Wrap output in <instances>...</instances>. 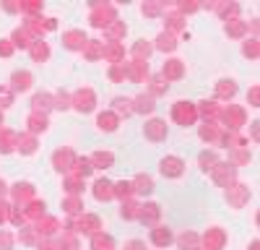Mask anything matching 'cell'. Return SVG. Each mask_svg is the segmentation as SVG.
I'll use <instances>...</instances> for the list:
<instances>
[{
  "mask_svg": "<svg viewBox=\"0 0 260 250\" xmlns=\"http://www.w3.org/2000/svg\"><path fill=\"white\" fill-rule=\"evenodd\" d=\"M172 118L182 125H190V123H195L198 110H195V105H190V102H177L174 110H172Z\"/></svg>",
  "mask_w": 260,
  "mask_h": 250,
  "instance_id": "6da1fadb",
  "label": "cell"
},
{
  "mask_svg": "<svg viewBox=\"0 0 260 250\" xmlns=\"http://www.w3.org/2000/svg\"><path fill=\"white\" fill-rule=\"evenodd\" d=\"M182 169H185V162L179 156H167V159H162V175L164 177H179V175H182Z\"/></svg>",
  "mask_w": 260,
  "mask_h": 250,
  "instance_id": "7a4b0ae2",
  "label": "cell"
},
{
  "mask_svg": "<svg viewBox=\"0 0 260 250\" xmlns=\"http://www.w3.org/2000/svg\"><path fill=\"white\" fill-rule=\"evenodd\" d=\"M73 105H76V110H81V112L94 110V92H91V89H81V92H76Z\"/></svg>",
  "mask_w": 260,
  "mask_h": 250,
  "instance_id": "3957f363",
  "label": "cell"
},
{
  "mask_svg": "<svg viewBox=\"0 0 260 250\" xmlns=\"http://www.w3.org/2000/svg\"><path fill=\"white\" fill-rule=\"evenodd\" d=\"M112 16H115V8L112 5H96L94 13H91V24L94 26H107L109 24L107 18H112Z\"/></svg>",
  "mask_w": 260,
  "mask_h": 250,
  "instance_id": "277c9868",
  "label": "cell"
},
{
  "mask_svg": "<svg viewBox=\"0 0 260 250\" xmlns=\"http://www.w3.org/2000/svg\"><path fill=\"white\" fill-rule=\"evenodd\" d=\"M146 138H151V141L167 138V123L164 120H151L149 125H146Z\"/></svg>",
  "mask_w": 260,
  "mask_h": 250,
  "instance_id": "5b68a950",
  "label": "cell"
},
{
  "mask_svg": "<svg viewBox=\"0 0 260 250\" xmlns=\"http://www.w3.org/2000/svg\"><path fill=\"white\" fill-rule=\"evenodd\" d=\"M16 146H18V135L8 128H0V151L8 154V151H13Z\"/></svg>",
  "mask_w": 260,
  "mask_h": 250,
  "instance_id": "8992f818",
  "label": "cell"
},
{
  "mask_svg": "<svg viewBox=\"0 0 260 250\" xmlns=\"http://www.w3.org/2000/svg\"><path fill=\"white\" fill-rule=\"evenodd\" d=\"M224 120L229 123L232 130H237L240 125H245V110H240V107H229L227 112H224Z\"/></svg>",
  "mask_w": 260,
  "mask_h": 250,
  "instance_id": "52a82bcc",
  "label": "cell"
},
{
  "mask_svg": "<svg viewBox=\"0 0 260 250\" xmlns=\"http://www.w3.org/2000/svg\"><path fill=\"white\" fill-rule=\"evenodd\" d=\"M211 169H213V177H216L221 185L229 188L232 177H234V167H232V164H219V167H211Z\"/></svg>",
  "mask_w": 260,
  "mask_h": 250,
  "instance_id": "ba28073f",
  "label": "cell"
},
{
  "mask_svg": "<svg viewBox=\"0 0 260 250\" xmlns=\"http://www.w3.org/2000/svg\"><path fill=\"white\" fill-rule=\"evenodd\" d=\"M63 39H65V44H68L71 50H84V47H86V42H88V39L84 37V31H76V29H73V31H68Z\"/></svg>",
  "mask_w": 260,
  "mask_h": 250,
  "instance_id": "9c48e42d",
  "label": "cell"
},
{
  "mask_svg": "<svg viewBox=\"0 0 260 250\" xmlns=\"http://www.w3.org/2000/svg\"><path fill=\"white\" fill-rule=\"evenodd\" d=\"M162 217V209L159 206H156V203H146V206H141V211H138V219L141 222H156V219H159Z\"/></svg>",
  "mask_w": 260,
  "mask_h": 250,
  "instance_id": "30bf717a",
  "label": "cell"
},
{
  "mask_svg": "<svg viewBox=\"0 0 260 250\" xmlns=\"http://www.w3.org/2000/svg\"><path fill=\"white\" fill-rule=\"evenodd\" d=\"M10 89L13 92H26V89L31 86V73H26V71H18V73H13V78H10Z\"/></svg>",
  "mask_w": 260,
  "mask_h": 250,
  "instance_id": "8fae6325",
  "label": "cell"
},
{
  "mask_svg": "<svg viewBox=\"0 0 260 250\" xmlns=\"http://www.w3.org/2000/svg\"><path fill=\"white\" fill-rule=\"evenodd\" d=\"M203 240H206L208 250H219V248L224 245V240H227V237H224V232H221V230H216V227H213V230H208V232H206V237H203Z\"/></svg>",
  "mask_w": 260,
  "mask_h": 250,
  "instance_id": "7c38bea8",
  "label": "cell"
},
{
  "mask_svg": "<svg viewBox=\"0 0 260 250\" xmlns=\"http://www.w3.org/2000/svg\"><path fill=\"white\" fill-rule=\"evenodd\" d=\"M151 243H154L156 248H164V245L172 243V232H169L167 227H156V230L151 232Z\"/></svg>",
  "mask_w": 260,
  "mask_h": 250,
  "instance_id": "4fadbf2b",
  "label": "cell"
},
{
  "mask_svg": "<svg viewBox=\"0 0 260 250\" xmlns=\"http://www.w3.org/2000/svg\"><path fill=\"white\" fill-rule=\"evenodd\" d=\"M94 196L99 201H109V198H115V188H112V183H107V180H99L94 185Z\"/></svg>",
  "mask_w": 260,
  "mask_h": 250,
  "instance_id": "5bb4252c",
  "label": "cell"
},
{
  "mask_svg": "<svg viewBox=\"0 0 260 250\" xmlns=\"http://www.w3.org/2000/svg\"><path fill=\"white\" fill-rule=\"evenodd\" d=\"M247 196H250V190H247L245 185H232L229 188V201L234 203V206H242V203L247 201Z\"/></svg>",
  "mask_w": 260,
  "mask_h": 250,
  "instance_id": "9a60e30c",
  "label": "cell"
},
{
  "mask_svg": "<svg viewBox=\"0 0 260 250\" xmlns=\"http://www.w3.org/2000/svg\"><path fill=\"white\" fill-rule=\"evenodd\" d=\"M78 227V230H81V232H88V235H96V230H99V217H91V214H86V217L81 219V222H78L76 224Z\"/></svg>",
  "mask_w": 260,
  "mask_h": 250,
  "instance_id": "2e32d148",
  "label": "cell"
},
{
  "mask_svg": "<svg viewBox=\"0 0 260 250\" xmlns=\"http://www.w3.org/2000/svg\"><path fill=\"white\" fill-rule=\"evenodd\" d=\"M73 151H55V156H52V162H55V167H58V169H68V167H71L73 164Z\"/></svg>",
  "mask_w": 260,
  "mask_h": 250,
  "instance_id": "e0dca14e",
  "label": "cell"
},
{
  "mask_svg": "<svg viewBox=\"0 0 260 250\" xmlns=\"http://www.w3.org/2000/svg\"><path fill=\"white\" fill-rule=\"evenodd\" d=\"M185 73V68H182V60H169L167 65H164V78L169 81V78H179Z\"/></svg>",
  "mask_w": 260,
  "mask_h": 250,
  "instance_id": "ac0fdd59",
  "label": "cell"
},
{
  "mask_svg": "<svg viewBox=\"0 0 260 250\" xmlns=\"http://www.w3.org/2000/svg\"><path fill=\"white\" fill-rule=\"evenodd\" d=\"M96 125H99L101 130H115L117 128V115H115V112H101L99 120H96Z\"/></svg>",
  "mask_w": 260,
  "mask_h": 250,
  "instance_id": "d6986e66",
  "label": "cell"
},
{
  "mask_svg": "<svg viewBox=\"0 0 260 250\" xmlns=\"http://www.w3.org/2000/svg\"><path fill=\"white\" fill-rule=\"evenodd\" d=\"M133 112H154V99L146 97V94L135 97L133 99Z\"/></svg>",
  "mask_w": 260,
  "mask_h": 250,
  "instance_id": "ffe728a7",
  "label": "cell"
},
{
  "mask_svg": "<svg viewBox=\"0 0 260 250\" xmlns=\"http://www.w3.org/2000/svg\"><path fill=\"white\" fill-rule=\"evenodd\" d=\"M13 196H16L18 203L26 201V198H31L34 196V185H29V183H16L13 185Z\"/></svg>",
  "mask_w": 260,
  "mask_h": 250,
  "instance_id": "44dd1931",
  "label": "cell"
},
{
  "mask_svg": "<svg viewBox=\"0 0 260 250\" xmlns=\"http://www.w3.org/2000/svg\"><path fill=\"white\" fill-rule=\"evenodd\" d=\"M91 248H94V250H112V248H115V243H112V237H109V235L96 232V235H94V240H91Z\"/></svg>",
  "mask_w": 260,
  "mask_h": 250,
  "instance_id": "7402d4cb",
  "label": "cell"
},
{
  "mask_svg": "<svg viewBox=\"0 0 260 250\" xmlns=\"http://www.w3.org/2000/svg\"><path fill=\"white\" fill-rule=\"evenodd\" d=\"M91 167H109L112 162H115V156H112L109 151H96V154H91Z\"/></svg>",
  "mask_w": 260,
  "mask_h": 250,
  "instance_id": "603a6c76",
  "label": "cell"
},
{
  "mask_svg": "<svg viewBox=\"0 0 260 250\" xmlns=\"http://www.w3.org/2000/svg\"><path fill=\"white\" fill-rule=\"evenodd\" d=\"M47 128V118L42 115V112H34V115H29V130L31 133H39Z\"/></svg>",
  "mask_w": 260,
  "mask_h": 250,
  "instance_id": "cb8c5ba5",
  "label": "cell"
},
{
  "mask_svg": "<svg viewBox=\"0 0 260 250\" xmlns=\"http://www.w3.org/2000/svg\"><path fill=\"white\" fill-rule=\"evenodd\" d=\"M133 190H135V193H151V190H154L151 177H149V175H138V177H135V183H133Z\"/></svg>",
  "mask_w": 260,
  "mask_h": 250,
  "instance_id": "d4e9b609",
  "label": "cell"
},
{
  "mask_svg": "<svg viewBox=\"0 0 260 250\" xmlns=\"http://www.w3.org/2000/svg\"><path fill=\"white\" fill-rule=\"evenodd\" d=\"M177 47V42H174V37H172V34H162V37L159 39H156V50H167V52H172Z\"/></svg>",
  "mask_w": 260,
  "mask_h": 250,
  "instance_id": "484cf974",
  "label": "cell"
},
{
  "mask_svg": "<svg viewBox=\"0 0 260 250\" xmlns=\"http://www.w3.org/2000/svg\"><path fill=\"white\" fill-rule=\"evenodd\" d=\"M50 107H55L50 94H37L34 97V112H42V110H50Z\"/></svg>",
  "mask_w": 260,
  "mask_h": 250,
  "instance_id": "4316f807",
  "label": "cell"
},
{
  "mask_svg": "<svg viewBox=\"0 0 260 250\" xmlns=\"http://www.w3.org/2000/svg\"><path fill=\"white\" fill-rule=\"evenodd\" d=\"M133 55H135V60H138V63H143V58H149V55H151V44H146V42L141 39V42L133 47Z\"/></svg>",
  "mask_w": 260,
  "mask_h": 250,
  "instance_id": "83f0119b",
  "label": "cell"
},
{
  "mask_svg": "<svg viewBox=\"0 0 260 250\" xmlns=\"http://www.w3.org/2000/svg\"><path fill=\"white\" fill-rule=\"evenodd\" d=\"M18 149L24 151V154H34V149H37L34 135H21V138H18Z\"/></svg>",
  "mask_w": 260,
  "mask_h": 250,
  "instance_id": "f1b7e54d",
  "label": "cell"
},
{
  "mask_svg": "<svg viewBox=\"0 0 260 250\" xmlns=\"http://www.w3.org/2000/svg\"><path fill=\"white\" fill-rule=\"evenodd\" d=\"M65 188H68V193H81V188H84V177H76V175H71L65 180Z\"/></svg>",
  "mask_w": 260,
  "mask_h": 250,
  "instance_id": "f546056e",
  "label": "cell"
},
{
  "mask_svg": "<svg viewBox=\"0 0 260 250\" xmlns=\"http://www.w3.org/2000/svg\"><path fill=\"white\" fill-rule=\"evenodd\" d=\"M31 55H34V60H44V58H47V55H50V50H47V44H44V42H34V47H31Z\"/></svg>",
  "mask_w": 260,
  "mask_h": 250,
  "instance_id": "4dcf8cb0",
  "label": "cell"
},
{
  "mask_svg": "<svg viewBox=\"0 0 260 250\" xmlns=\"http://www.w3.org/2000/svg\"><path fill=\"white\" fill-rule=\"evenodd\" d=\"M219 97H234L237 94V86H234V81H219Z\"/></svg>",
  "mask_w": 260,
  "mask_h": 250,
  "instance_id": "1f68e13d",
  "label": "cell"
},
{
  "mask_svg": "<svg viewBox=\"0 0 260 250\" xmlns=\"http://www.w3.org/2000/svg\"><path fill=\"white\" fill-rule=\"evenodd\" d=\"M195 245H198V235L190 232V235L179 237V248H182V250H195Z\"/></svg>",
  "mask_w": 260,
  "mask_h": 250,
  "instance_id": "d6a6232c",
  "label": "cell"
},
{
  "mask_svg": "<svg viewBox=\"0 0 260 250\" xmlns=\"http://www.w3.org/2000/svg\"><path fill=\"white\" fill-rule=\"evenodd\" d=\"M133 183H117L115 185V196H120V198H130L133 196Z\"/></svg>",
  "mask_w": 260,
  "mask_h": 250,
  "instance_id": "836d02e7",
  "label": "cell"
},
{
  "mask_svg": "<svg viewBox=\"0 0 260 250\" xmlns=\"http://www.w3.org/2000/svg\"><path fill=\"white\" fill-rule=\"evenodd\" d=\"M242 31H245L242 21H229V24H227V34H232V37H240Z\"/></svg>",
  "mask_w": 260,
  "mask_h": 250,
  "instance_id": "e575fe53",
  "label": "cell"
},
{
  "mask_svg": "<svg viewBox=\"0 0 260 250\" xmlns=\"http://www.w3.org/2000/svg\"><path fill=\"white\" fill-rule=\"evenodd\" d=\"M133 99H115V110L117 112H125V115H130V112H133Z\"/></svg>",
  "mask_w": 260,
  "mask_h": 250,
  "instance_id": "d590c367",
  "label": "cell"
},
{
  "mask_svg": "<svg viewBox=\"0 0 260 250\" xmlns=\"http://www.w3.org/2000/svg\"><path fill=\"white\" fill-rule=\"evenodd\" d=\"M65 211H68V214H78V211H81V201H78L76 196L68 198V201H65Z\"/></svg>",
  "mask_w": 260,
  "mask_h": 250,
  "instance_id": "8d00e7d4",
  "label": "cell"
},
{
  "mask_svg": "<svg viewBox=\"0 0 260 250\" xmlns=\"http://www.w3.org/2000/svg\"><path fill=\"white\" fill-rule=\"evenodd\" d=\"M198 162H200V167H203V169H208V164L216 162V156H213L211 151H203V154L198 156Z\"/></svg>",
  "mask_w": 260,
  "mask_h": 250,
  "instance_id": "74e56055",
  "label": "cell"
},
{
  "mask_svg": "<svg viewBox=\"0 0 260 250\" xmlns=\"http://www.w3.org/2000/svg\"><path fill=\"white\" fill-rule=\"evenodd\" d=\"M10 102H13V94H10V89H0V107H8Z\"/></svg>",
  "mask_w": 260,
  "mask_h": 250,
  "instance_id": "f35d334b",
  "label": "cell"
},
{
  "mask_svg": "<svg viewBox=\"0 0 260 250\" xmlns=\"http://www.w3.org/2000/svg\"><path fill=\"white\" fill-rule=\"evenodd\" d=\"M245 55H247V58H258V42L255 39H250L245 44Z\"/></svg>",
  "mask_w": 260,
  "mask_h": 250,
  "instance_id": "ab89813d",
  "label": "cell"
},
{
  "mask_svg": "<svg viewBox=\"0 0 260 250\" xmlns=\"http://www.w3.org/2000/svg\"><path fill=\"white\" fill-rule=\"evenodd\" d=\"M10 245H13V237L8 232H0V250H10Z\"/></svg>",
  "mask_w": 260,
  "mask_h": 250,
  "instance_id": "60d3db41",
  "label": "cell"
},
{
  "mask_svg": "<svg viewBox=\"0 0 260 250\" xmlns=\"http://www.w3.org/2000/svg\"><path fill=\"white\" fill-rule=\"evenodd\" d=\"M125 31H128V29H125V24H117V26H112L107 34L112 37V42H115V39H117V37H122V34H125Z\"/></svg>",
  "mask_w": 260,
  "mask_h": 250,
  "instance_id": "b9f144b4",
  "label": "cell"
},
{
  "mask_svg": "<svg viewBox=\"0 0 260 250\" xmlns=\"http://www.w3.org/2000/svg\"><path fill=\"white\" fill-rule=\"evenodd\" d=\"M10 52H13V44H10V42H0V55H3V58H8Z\"/></svg>",
  "mask_w": 260,
  "mask_h": 250,
  "instance_id": "7bdbcfd3",
  "label": "cell"
},
{
  "mask_svg": "<svg viewBox=\"0 0 260 250\" xmlns=\"http://www.w3.org/2000/svg\"><path fill=\"white\" fill-rule=\"evenodd\" d=\"M232 159H234V162H237V164H245V162H250V154H245V151H240V154H234Z\"/></svg>",
  "mask_w": 260,
  "mask_h": 250,
  "instance_id": "ee69618b",
  "label": "cell"
},
{
  "mask_svg": "<svg viewBox=\"0 0 260 250\" xmlns=\"http://www.w3.org/2000/svg\"><path fill=\"white\" fill-rule=\"evenodd\" d=\"M162 10V5H143V13H149V16H156Z\"/></svg>",
  "mask_w": 260,
  "mask_h": 250,
  "instance_id": "f6af8a7d",
  "label": "cell"
},
{
  "mask_svg": "<svg viewBox=\"0 0 260 250\" xmlns=\"http://www.w3.org/2000/svg\"><path fill=\"white\" fill-rule=\"evenodd\" d=\"M125 250H143V243H141V240H133V243H128Z\"/></svg>",
  "mask_w": 260,
  "mask_h": 250,
  "instance_id": "bcb514c9",
  "label": "cell"
},
{
  "mask_svg": "<svg viewBox=\"0 0 260 250\" xmlns=\"http://www.w3.org/2000/svg\"><path fill=\"white\" fill-rule=\"evenodd\" d=\"M258 94H260V92H258V86H255L253 92H250V102H253V105H258Z\"/></svg>",
  "mask_w": 260,
  "mask_h": 250,
  "instance_id": "7dc6e473",
  "label": "cell"
},
{
  "mask_svg": "<svg viewBox=\"0 0 260 250\" xmlns=\"http://www.w3.org/2000/svg\"><path fill=\"white\" fill-rule=\"evenodd\" d=\"M3 193H5V183H3V180H0V196H3Z\"/></svg>",
  "mask_w": 260,
  "mask_h": 250,
  "instance_id": "c3c4849f",
  "label": "cell"
},
{
  "mask_svg": "<svg viewBox=\"0 0 260 250\" xmlns=\"http://www.w3.org/2000/svg\"><path fill=\"white\" fill-rule=\"evenodd\" d=\"M0 123H3V115H0Z\"/></svg>",
  "mask_w": 260,
  "mask_h": 250,
  "instance_id": "681fc988",
  "label": "cell"
}]
</instances>
